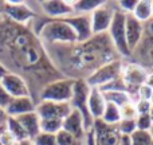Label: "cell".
<instances>
[{"instance_id":"6da1fadb","label":"cell","mask_w":153,"mask_h":145,"mask_svg":"<svg viewBox=\"0 0 153 145\" xmlns=\"http://www.w3.org/2000/svg\"><path fill=\"white\" fill-rule=\"evenodd\" d=\"M53 47L59 50L46 51L48 59L51 63L55 59H59L61 67L70 70L67 78L71 79H86L102 65L122 59L114 50L108 34L94 35L91 39L85 43L53 46Z\"/></svg>"},{"instance_id":"7a4b0ae2","label":"cell","mask_w":153,"mask_h":145,"mask_svg":"<svg viewBox=\"0 0 153 145\" xmlns=\"http://www.w3.org/2000/svg\"><path fill=\"white\" fill-rule=\"evenodd\" d=\"M36 38L43 48L76 43L74 31L65 19H47L40 27Z\"/></svg>"},{"instance_id":"3957f363","label":"cell","mask_w":153,"mask_h":145,"mask_svg":"<svg viewBox=\"0 0 153 145\" xmlns=\"http://www.w3.org/2000/svg\"><path fill=\"white\" fill-rule=\"evenodd\" d=\"M75 79L71 78H55L47 82L39 91V101L51 102H70L73 95Z\"/></svg>"},{"instance_id":"277c9868","label":"cell","mask_w":153,"mask_h":145,"mask_svg":"<svg viewBox=\"0 0 153 145\" xmlns=\"http://www.w3.org/2000/svg\"><path fill=\"white\" fill-rule=\"evenodd\" d=\"M90 86L85 79H75L74 89H73V95L70 100V106L71 109L81 113L82 120H83L85 132H90L94 126V118L90 116L89 109H87V97H89Z\"/></svg>"},{"instance_id":"5b68a950","label":"cell","mask_w":153,"mask_h":145,"mask_svg":"<svg viewBox=\"0 0 153 145\" xmlns=\"http://www.w3.org/2000/svg\"><path fill=\"white\" fill-rule=\"evenodd\" d=\"M122 67H124L122 59L111 61L109 63L102 65L97 70H94L85 81L87 82V85L90 87H98V89H101L105 85L118 79L122 74Z\"/></svg>"},{"instance_id":"8992f818","label":"cell","mask_w":153,"mask_h":145,"mask_svg":"<svg viewBox=\"0 0 153 145\" xmlns=\"http://www.w3.org/2000/svg\"><path fill=\"white\" fill-rule=\"evenodd\" d=\"M125 18H126V15L117 8V11L114 12L111 24L108 30L109 39H110L114 50L117 51V54L121 58L129 57L132 54L129 51V48H128L126 38H125Z\"/></svg>"},{"instance_id":"52a82bcc","label":"cell","mask_w":153,"mask_h":145,"mask_svg":"<svg viewBox=\"0 0 153 145\" xmlns=\"http://www.w3.org/2000/svg\"><path fill=\"white\" fill-rule=\"evenodd\" d=\"M1 15L12 23L28 27L38 12L27 1H5L3 3Z\"/></svg>"},{"instance_id":"ba28073f","label":"cell","mask_w":153,"mask_h":145,"mask_svg":"<svg viewBox=\"0 0 153 145\" xmlns=\"http://www.w3.org/2000/svg\"><path fill=\"white\" fill-rule=\"evenodd\" d=\"M116 11H117L116 3L103 1L97 10H94L90 13L93 35L108 34V30L111 24V20H113V16Z\"/></svg>"},{"instance_id":"9c48e42d","label":"cell","mask_w":153,"mask_h":145,"mask_svg":"<svg viewBox=\"0 0 153 145\" xmlns=\"http://www.w3.org/2000/svg\"><path fill=\"white\" fill-rule=\"evenodd\" d=\"M148 77H149V73L145 70V67L140 66L137 63H128V65H124V67H122L121 78L124 81L125 86H126V91L130 95L134 91L136 97H137L138 87L146 83Z\"/></svg>"},{"instance_id":"30bf717a","label":"cell","mask_w":153,"mask_h":145,"mask_svg":"<svg viewBox=\"0 0 153 145\" xmlns=\"http://www.w3.org/2000/svg\"><path fill=\"white\" fill-rule=\"evenodd\" d=\"M71 112L70 102H51V101H38L35 105V113L40 120H61Z\"/></svg>"},{"instance_id":"8fae6325","label":"cell","mask_w":153,"mask_h":145,"mask_svg":"<svg viewBox=\"0 0 153 145\" xmlns=\"http://www.w3.org/2000/svg\"><path fill=\"white\" fill-rule=\"evenodd\" d=\"M0 85L4 87V90L12 98L19 97H32L30 85L23 75H19L16 73L8 71L0 79Z\"/></svg>"},{"instance_id":"7c38bea8","label":"cell","mask_w":153,"mask_h":145,"mask_svg":"<svg viewBox=\"0 0 153 145\" xmlns=\"http://www.w3.org/2000/svg\"><path fill=\"white\" fill-rule=\"evenodd\" d=\"M40 15L47 19H67L74 13L71 1L65 0H46L39 3Z\"/></svg>"},{"instance_id":"4fadbf2b","label":"cell","mask_w":153,"mask_h":145,"mask_svg":"<svg viewBox=\"0 0 153 145\" xmlns=\"http://www.w3.org/2000/svg\"><path fill=\"white\" fill-rule=\"evenodd\" d=\"M65 20L69 23V26L73 28L76 38V43H85L90 40L93 35L91 30V19L90 15H79V13H73Z\"/></svg>"},{"instance_id":"5bb4252c","label":"cell","mask_w":153,"mask_h":145,"mask_svg":"<svg viewBox=\"0 0 153 145\" xmlns=\"http://www.w3.org/2000/svg\"><path fill=\"white\" fill-rule=\"evenodd\" d=\"M93 132L95 137V145H118L121 135L116 126L106 125L101 120H95Z\"/></svg>"},{"instance_id":"9a60e30c","label":"cell","mask_w":153,"mask_h":145,"mask_svg":"<svg viewBox=\"0 0 153 145\" xmlns=\"http://www.w3.org/2000/svg\"><path fill=\"white\" fill-rule=\"evenodd\" d=\"M144 34V23L134 18L132 13L126 15L125 18V38L129 51H134V48L138 46V43L143 39Z\"/></svg>"},{"instance_id":"2e32d148","label":"cell","mask_w":153,"mask_h":145,"mask_svg":"<svg viewBox=\"0 0 153 145\" xmlns=\"http://www.w3.org/2000/svg\"><path fill=\"white\" fill-rule=\"evenodd\" d=\"M62 129L65 132L73 135L74 137L79 138V140H85L86 132H85V126H83V120H82L81 113H78L74 109H71V112L62 121Z\"/></svg>"},{"instance_id":"e0dca14e","label":"cell","mask_w":153,"mask_h":145,"mask_svg":"<svg viewBox=\"0 0 153 145\" xmlns=\"http://www.w3.org/2000/svg\"><path fill=\"white\" fill-rule=\"evenodd\" d=\"M35 105H36V101L34 100V97L12 98L11 103L5 109V114L8 117H13L15 118V117H19L22 114L35 112Z\"/></svg>"},{"instance_id":"ac0fdd59","label":"cell","mask_w":153,"mask_h":145,"mask_svg":"<svg viewBox=\"0 0 153 145\" xmlns=\"http://www.w3.org/2000/svg\"><path fill=\"white\" fill-rule=\"evenodd\" d=\"M105 106L106 101L103 97V93L98 87H90L89 97H87V109H89L90 116L94 118V121L102 117Z\"/></svg>"},{"instance_id":"d6986e66","label":"cell","mask_w":153,"mask_h":145,"mask_svg":"<svg viewBox=\"0 0 153 145\" xmlns=\"http://www.w3.org/2000/svg\"><path fill=\"white\" fill-rule=\"evenodd\" d=\"M15 118L20 124V126L23 128V130L26 132L30 141L40 133V118L35 112L22 114V116L15 117Z\"/></svg>"},{"instance_id":"ffe728a7","label":"cell","mask_w":153,"mask_h":145,"mask_svg":"<svg viewBox=\"0 0 153 145\" xmlns=\"http://www.w3.org/2000/svg\"><path fill=\"white\" fill-rule=\"evenodd\" d=\"M102 0H76V1H71V7L74 13H79V15H90L94 10H97L101 4Z\"/></svg>"},{"instance_id":"44dd1931","label":"cell","mask_w":153,"mask_h":145,"mask_svg":"<svg viewBox=\"0 0 153 145\" xmlns=\"http://www.w3.org/2000/svg\"><path fill=\"white\" fill-rule=\"evenodd\" d=\"M101 121L105 122L106 125H111V126H116L120 121H121V110H120L118 106L113 105V103L106 102L105 110L102 113L101 117Z\"/></svg>"},{"instance_id":"7402d4cb","label":"cell","mask_w":153,"mask_h":145,"mask_svg":"<svg viewBox=\"0 0 153 145\" xmlns=\"http://www.w3.org/2000/svg\"><path fill=\"white\" fill-rule=\"evenodd\" d=\"M103 97H105V101L109 103H113V105L118 106V108H122L126 103L133 102L132 97L128 91H102Z\"/></svg>"},{"instance_id":"603a6c76","label":"cell","mask_w":153,"mask_h":145,"mask_svg":"<svg viewBox=\"0 0 153 145\" xmlns=\"http://www.w3.org/2000/svg\"><path fill=\"white\" fill-rule=\"evenodd\" d=\"M132 15L141 23H146L149 19H152L151 0H137V4Z\"/></svg>"},{"instance_id":"cb8c5ba5","label":"cell","mask_w":153,"mask_h":145,"mask_svg":"<svg viewBox=\"0 0 153 145\" xmlns=\"http://www.w3.org/2000/svg\"><path fill=\"white\" fill-rule=\"evenodd\" d=\"M5 128L10 130V133L16 138V141H18L19 144L30 141L28 137H27V135H26V132H24L23 128L20 126V124L16 121V118H13V117H8L7 121H5Z\"/></svg>"},{"instance_id":"d4e9b609","label":"cell","mask_w":153,"mask_h":145,"mask_svg":"<svg viewBox=\"0 0 153 145\" xmlns=\"http://www.w3.org/2000/svg\"><path fill=\"white\" fill-rule=\"evenodd\" d=\"M130 137V145H152V136L148 130H138L136 129Z\"/></svg>"},{"instance_id":"484cf974","label":"cell","mask_w":153,"mask_h":145,"mask_svg":"<svg viewBox=\"0 0 153 145\" xmlns=\"http://www.w3.org/2000/svg\"><path fill=\"white\" fill-rule=\"evenodd\" d=\"M56 145H85V140H79L63 129L56 133Z\"/></svg>"},{"instance_id":"4316f807","label":"cell","mask_w":153,"mask_h":145,"mask_svg":"<svg viewBox=\"0 0 153 145\" xmlns=\"http://www.w3.org/2000/svg\"><path fill=\"white\" fill-rule=\"evenodd\" d=\"M59 130H62L61 120H40V132L56 135Z\"/></svg>"},{"instance_id":"83f0119b","label":"cell","mask_w":153,"mask_h":145,"mask_svg":"<svg viewBox=\"0 0 153 145\" xmlns=\"http://www.w3.org/2000/svg\"><path fill=\"white\" fill-rule=\"evenodd\" d=\"M32 145H56V136L51 133H43L40 132L38 136H35L31 141Z\"/></svg>"},{"instance_id":"f1b7e54d","label":"cell","mask_w":153,"mask_h":145,"mask_svg":"<svg viewBox=\"0 0 153 145\" xmlns=\"http://www.w3.org/2000/svg\"><path fill=\"white\" fill-rule=\"evenodd\" d=\"M116 128L120 135L130 136L136 130V121L134 120H121V121L116 125Z\"/></svg>"},{"instance_id":"f546056e","label":"cell","mask_w":153,"mask_h":145,"mask_svg":"<svg viewBox=\"0 0 153 145\" xmlns=\"http://www.w3.org/2000/svg\"><path fill=\"white\" fill-rule=\"evenodd\" d=\"M136 129L138 130H148L151 129L153 121L151 118V116H149V113H143V114H137V117H136Z\"/></svg>"},{"instance_id":"4dcf8cb0","label":"cell","mask_w":153,"mask_h":145,"mask_svg":"<svg viewBox=\"0 0 153 145\" xmlns=\"http://www.w3.org/2000/svg\"><path fill=\"white\" fill-rule=\"evenodd\" d=\"M120 110H121V120H136V117H137L134 102L126 103L125 106L120 108Z\"/></svg>"},{"instance_id":"1f68e13d","label":"cell","mask_w":153,"mask_h":145,"mask_svg":"<svg viewBox=\"0 0 153 145\" xmlns=\"http://www.w3.org/2000/svg\"><path fill=\"white\" fill-rule=\"evenodd\" d=\"M116 4L121 12H124L125 15H129V13H133V11H134L137 0H121V1H117Z\"/></svg>"},{"instance_id":"d6a6232c","label":"cell","mask_w":153,"mask_h":145,"mask_svg":"<svg viewBox=\"0 0 153 145\" xmlns=\"http://www.w3.org/2000/svg\"><path fill=\"white\" fill-rule=\"evenodd\" d=\"M152 94H153V89L149 86L148 83L138 87L137 90V100H143V101H151L152 100Z\"/></svg>"},{"instance_id":"836d02e7","label":"cell","mask_w":153,"mask_h":145,"mask_svg":"<svg viewBox=\"0 0 153 145\" xmlns=\"http://www.w3.org/2000/svg\"><path fill=\"white\" fill-rule=\"evenodd\" d=\"M136 110H137V114H143V113H149L152 108V102L151 101H143V100H137L134 102Z\"/></svg>"},{"instance_id":"e575fe53","label":"cell","mask_w":153,"mask_h":145,"mask_svg":"<svg viewBox=\"0 0 153 145\" xmlns=\"http://www.w3.org/2000/svg\"><path fill=\"white\" fill-rule=\"evenodd\" d=\"M11 101H12V97H11V95L4 90V87L0 85V109H3V110L5 112V109L8 108Z\"/></svg>"},{"instance_id":"d590c367","label":"cell","mask_w":153,"mask_h":145,"mask_svg":"<svg viewBox=\"0 0 153 145\" xmlns=\"http://www.w3.org/2000/svg\"><path fill=\"white\" fill-rule=\"evenodd\" d=\"M118 145H130V137H129V136L121 135V136H120Z\"/></svg>"},{"instance_id":"8d00e7d4","label":"cell","mask_w":153,"mask_h":145,"mask_svg":"<svg viewBox=\"0 0 153 145\" xmlns=\"http://www.w3.org/2000/svg\"><path fill=\"white\" fill-rule=\"evenodd\" d=\"M7 118H8V116H7V114H5V112L3 110V109H0V126L5 124V121H7Z\"/></svg>"},{"instance_id":"74e56055","label":"cell","mask_w":153,"mask_h":145,"mask_svg":"<svg viewBox=\"0 0 153 145\" xmlns=\"http://www.w3.org/2000/svg\"><path fill=\"white\" fill-rule=\"evenodd\" d=\"M146 30H148L149 34L153 35V18L149 19V20L146 22Z\"/></svg>"},{"instance_id":"f35d334b","label":"cell","mask_w":153,"mask_h":145,"mask_svg":"<svg viewBox=\"0 0 153 145\" xmlns=\"http://www.w3.org/2000/svg\"><path fill=\"white\" fill-rule=\"evenodd\" d=\"M7 73H8V69L4 66V65L1 63V62H0V79H1L3 77H4Z\"/></svg>"},{"instance_id":"ab89813d","label":"cell","mask_w":153,"mask_h":145,"mask_svg":"<svg viewBox=\"0 0 153 145\" xmlns=\"http://www.w3.org/2000/svg\"><path fill=\"white\" fill-rule=\"evenodd\" d=\"M149 116H151V118H152V121H153V105H152L151 110H149Z\"/></svg>"},{"instance_id":"60d3db41","label":"cell","mask_w":153,"mask_h":145,"mask_svg":"<svg viewBox=\"0 0 153 145\" xmlns=\"http://www.w3.org/2000/svg\"><path fill=\"white\" fill-rule=\"evenodd\" d=\"M149 133H151V136H152V138H153V124H152L151 129H149Z\"/></svg>"},{"instance_id":"b9f144b4","label":"cell","mask_w":153,"mask_h":145,"mask_svg":"<svg viewBox=\"0 0 153 145\" xmlns=\"http://www.w3.org/2000/svg\"><path fill=\"white\" fill-rule=\"evenodd\" d=\"M151 8H152V18H153V1H151Z\"/></svg>"},{"instance_id":"7bdbcfd3","label":"cell","mask_w":153,"mask_h":145,"mask_svg":"<svg viewBox=\"0 0 153 145\" xmlns=\"http://www.w3.org/2000/svg\"><path fill=\"white\" fill-rule=\"evenodd\" d=\"M1 8H3V3H0V16H1Z\"/></svg>"},{"instance_id":"ee69618b","label":"cell","mask_w":153,"mask_h":145,"mask_svg":"<svg viewBox=\"0 0 153 145\" xmlns=\"http://www.w3.org/2000/svg\"><path fill=\"white\" fill-rule=\"evenodd\" d=\"M151 102H152V105H153V94H152V100H151Z\"/></svg>"}]
</instances>
